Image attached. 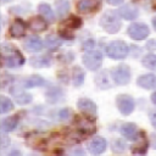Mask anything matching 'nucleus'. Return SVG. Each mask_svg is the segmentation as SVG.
Returning <instances> with one entry per match:
<instances>
[{"mask_svg": "<svg viewBox=\"0 0 156 156\" xmlns=\"http://www.w3.org/2000/svg\"><path fill=\"white\" fill-rule=\"evenodd\" d=\"M1 52H2V65L9 68L20 67L24 63L23 55L10 43H2Z\"/></svg>", "mask_w": 156, "mask_h": 156, "instance_id": "f257e3e1", "label": "nucleus"}, {"mask_svg": "<svg viewBox=\"0 0 156 156\" xmlns=\"http://www.w3.org/2000/svg\"><path fill=\"white\" fill-rule=\"evenodd\" d=\"M119 13H117L116 11H106L101 17H100V26L101 28L110 33V34H115L117 33L121 27H122V21L119 18Z\"/></svg>", "mask_w": 156, "mask_h": 156, "instance_id": "f03ea898", "label": "nucleus"}, {"mask_svg": "<svg viewBox=\"0 0 156 156\" xmlns=\"http://www.w3.org/2000/svg\"><path fill=\"white\" fill-rule=\"evenodd\" d=\"M128 45L123 40H113L106 46V54L112 60H123L128 55Z\"/></svg>", "mask_w": 156, "mask_h": 156, "instance_id": "7ed1b4c3", "label": "nucleus"}, {"mask_svg": "<svg viewBox=\"0 0 156 156\" xmlns=\"http://www.w3.org/2000/svg\"><path fill=\"white\" fill-rule=\"evenodd\" d=\"M83 63L90 71H98L102 63V55L99 50H88L83 55Z\"/></svg>", "mask_w": 156, "mask_h": 156, "instance_id": "20e7f679", "label": "nucleus"}, {"mask_svg": "<svg viewBox=\"0 0 156 156\" xmlns=\"http://www.w3.org/2000/svg\"><path fill=\"white\" fill-rule=\"evenodd\" d=\"M111 77L113 82L118 85H126L130 80V69L127 65H119L111 71Z\"/></svg>", "mask_w": 156, "mask_h": 156, "instance_id": "39448f33", "label": "nucleus"}, {"mask_svg": "<svg viewBox=\"0 0 156 156\" xmlns=\"http://www.w3.org/2000/svg\"><path fill=\"white\" fill-rule=\"evenodd\" d=\"M127 33L134 40H143V39H146V37L150 34V29L145 23L134 22L128 27Z\"/></svg>", "mask_w": 156, "mask_h": 156, "instance_id": "423d86ee", "label": "nucleus"}, {"mask_svg": "<svg viewBox=\"0 0 156 156\" xmlns=\"http://www.w3.org/2000/svg\"><path fill=\"white\" fill-rule=\"evenodd\" d=\"M116 105H117L119 112L122 115H124V116L130 115L133 112V110H134V106H135L134 99L132 96H129V95H126V94H121V95L117 96Z\"/></svg>", "mask_w": 156, "mask_h": 156, "instance_id": "0eeeda50", "label": "nucleus"}, {"mask_svg": "<svg viewBox=\"0 0 156 156\" xmlns=\"http://www.w3.org/2000/svg\"><path fill=\"white\" fill-rule=\"evenodd\" d=\"M76 126H77L78 132L85 135H90L96 130L95 123L91 119L85 118V117H78L76 119Z\"/></svg>", "mask_w": 156, "mask_h": 156, "instance_id": "6e6552de", "label": "nucleus"}, {"mask_svg": "<svg viewBox=\"0 0 156 156\" xmlns=\"http://www.w3.org/2000/svg\"><path fill=\"white\" fill-rule=\"evenodd\" d=\"M77 106L87 116H90V117H95L96 116L98 108H96V105H95V102L93 100L87 99V98H82V99H79L77 101Z\"/></svg>", "mask_w": 156, "mask_h": 156, "instance_id": "1a4fd4ad", "label": "nucleus"}, {"mask_svg": "<svg viewBox=\"0 0 156 156\" xmlns=\"http://www.w3.org/2000/svg\"><path fill=\"white\" fill-rule=\"evenodd\" d=\"M107 143L102 136H95L88 145V150L91 155H100L106 150Z\"/></svg>", "mask_w": 156, "mask_h": 156, "instance_id": "9d476101", "label": "nucleus"}, {"mask_svg": "<svg viewBox=\"0 0 156 156\" xmlns=\"http://www.w3.org/2000/svg\"><path fill=\"white\" fill-rule=\"evenodd\" d=\"M43 46H44V43L38 37H29L23 43V48L30 52H39L43 49Z\"/></svg>", "mask_w": 156, "mask_h": 156, "instance_id": "9b49d317", "label": "nucleus"}, {"mask_svg": "<svg viewBox=\"0 0 156 156\" xmlns=\"http://www.w3.org/2000/svg\"><path fill=\"white\" fill-rule=\"evenodd\" d=\"M11 94H12L13 99L16 100V102L20 104V105H27V104H29L32 101V95L26 93L21 88H17V87L12 88L11 89Z\"/></svg>", "mask_w": 156, "mask_h": 156, "instance_id": "f8f14e48", "label": "nucleus"}, {"mask_svg": "<svg viewBox=\"0 0 156 156\" xmlns=\"http://www.w3.org/2000/svg\"><path fill=\"white\" fill-rule=\"evenodd\" d=\"M121 134L128 140H135L139 138L140 132H138V128L134 123H124L121 127Z\"/></svg>", "mask_w": 156, "mask_h": 156, "instance_id": "ddd939ff", "label": "nucleus"}, {"mask_svg": "<svg viewBox=\"0 0 156 156\" xmlns=\"http://www.w3.org/2000/svg\"><path fill=\"white\" fill-rule=\"evenodd\" d=\"M118 13L122 18L124 20H128V21H132V20H135L138 16H139V11L135 6L128 4V5H123L122 7H119L118 10Z\"/></svg>", "mask_w": 156, "mask_h": 156, "instance_id": "4468645a", "label": "nucleus"}, {"mask_svg": "<svg viewBox=\"0 0 156 156\" xmlns=\"http://www.w3.org/2000/svg\"><path fill=\"white\" fill-rule=\"evenodd\" d=\"M136 84L143 89H154L156 88V76L152 73L143 74L138 78Z\"/></svg>", "mask_w": 156, "mask_h": 156, "instance_id": "2eb2a0df", "label": "nucleus"}, {"mask_svg": "<svg viewBox=\"0 0 156 156\" xmlns=\"http://www.w3.org/2000/svg\"><path fill=\"white\" fill-rule=\"evenodd\" d=\"M26 33V24L22 20L17 18L12 22V24L10 26V34L12 38H21L23 37Z\"/></svg>", "mask_w": 156, "mask_h": 156, "instance_id": "dca6fc26", "label": "nucleus"}, {"mask_svg": "<svg viewBox=\"0 0 156 156\" xmlns=\"http://www.w3.org/2000/svg\"><path fill=\"white\" fill-rule=\"evenodd\" d=\"M98 0H79L77 4V10L82 13H88L98 7Z\"/></svg>", "mask_w": 156, "mask_h": 156, "instance_id": "f3484780", "label": "nucleus"}, {"mask_svg": "<svg viewBox=\"0 0 156 156\" xmlns=\"http://www.w3.org/2000/svg\"><path fill=\"white\" fill-rule=\"evenodd\" d=\"M45 96H46V100L49 102L55 104V102H58V101H61L63 99V91L60 88L52 87V88H50V89L46 90Z\"/></svg>", "mask_w": 156, "mask_h": 156, "instance_id": "a211bd4d", "label": "nucleus"}, {"mask_svg": "<svg viewBox=\"0 0 156 156\" xmlns=\"http://www.w3.org/2000/svg\"><path fill=\"white\" fill-rule=\"evenodd\" d=\"M82 26V21L79 17H76V16H71L69 18L65 20L62 23H61V29L62 30H73V29H77Z\"/></svg>", "mask_w": 156, "mask_h": 156, "instance_id": "6ab92c4d", "label": "nucleus"}, {"mask_svg": "<svg viewBox=\"0 0 156 156\" xmlns=\"http://www.w3.org/2000/svg\"><path fill=\"white\" fill-rule=\"evenodd\" d=\"M28 26H29V29H32L33 32H43L46 29L48 23L41 17H33V18H30Z\"/></svg>", "mask_w": 156, "mask_h": 156, "instance_id": "aec40b11", "label": "nucleus"}, {"mask_svg": "<svg viewBox=\"0 0 156 156\" xmlns=\"http://www.w3.org/2000/svg\"><path fill=\"white\" fill-rule=\"evenodd\" d=\"M61 45H62V39L60 37H57V35L51 34V35H48L46 39H45V46L50 51L57 50Z\"/></svg>", "mask_w": 156, "mask_h": 156, "instance_id": "412c9836", "label": "nucleus"}, {"mask_svg": "<svg viewBox=\"0 0 156 156\" xmlns=\"http://www.w3.org/2000/svg\"><path fill=\"white\" fill-rule=\"evenodd\" d=\"M84 78H85V73H84V69L79 66H76L73 68V72H72V83L74 87H79L83 84L84 82Z\"/></svg>", "mask_w": 156, "mask_h": 156, "instance_id": "4be33fe9", "label": "nucleus"}, {"mask_svg": "<svg viewBox=\"0 0 156 156\" xmlns=\"http://www.w3.org/2000/svg\"><path fill=\"white\" fill-rule=\"evenodd\" d=\"M17 123H18V115L10 116V117L2 119V122H1V129L4 132H6V133L7 132H11V130H13L16 128Z\"/></svg>", "mask_w": 156, "mask_h": 156, "instance_id": "5701e85b", "label": "nucleus"}, {"mask_svg": "<svg viewBox=\"0 0 156 156\" xmlns=\"http://www.w3.org/2000/svg\"><path fill=\"white\" fill-rule=\"evenodd\" d=\"M29 63L35 67V68H41V67H46L50 65V57L48 56H33L29 60Z\"/></svg>", "mask_w": 156, "mask_h": 156, "instance_id": "b1692460", "label": "nucleus"}, {"mask_svg": "<svg viewBox=\"0 0 156 156\" xmlns=\"http://www.w3.org/2000/svg\"><path fill=\"white\" fill-rule=\"evenodd\" d=\"M38 11H39V13H40L45 20H48L49 22H54V21H55L54 11L51 10V7H50L48 4H40V5L38 6Z\"/></svg>", "mask_w": 156, "mask_h": 156, "instance_id": "393cba45", "label": "nucleus"}, {"mask_svg": "<svg viewBox=\"0 0 156 156\" xmlns=\"http://www.w3.org/2000/svg\"><path fill=\"white\" fill-rule=\"evenodd\" d=\"M45 84V79L38 74H33L27 80L24 82V88H35V87H41Z\"/></svg>", "mask_w": 156, "mask_h": 156, "instance_id": "a878e982", "label": "nucleus"}, {"mask_svg": "<svg viewBox=\"0 0 156 156\" xmlns=\"http://www.w3.org/2000/svg\"><path fill=\"white\" fill-rule=\"evenodd\" d=\"M139 138H140V140H139L138 145H134V146L132 147V150H133L134 154H145V152H146V149H147V140H146V136H145V134H144L143 132H140Z\"/></svg>", "mask_w": 156, "mask_h": 156, "instance_id": "bb28decb", "label": "nucleus"}, {"mask_svg": "<svg viewBox=\"0 0 156 156\" xmlns=\"http://www.w3.org/2000/svg\"><path fill=\"white\" fill-rule=\"evenodd\" d=\"M95 83L100 89H110L111 88V84H110V80L107 78L106 72H100L95 77Z\"/></svg>", "mask_w": 156, "mask_h": 156, "instance_id": "cd10ccee", "label": "nucleus"}, {"mask_svg": "<svg viewBox=\"0 0 156 156\" xmlns=\"http://www.w3.org/2000/svg\"><path fill=\"white\" fill-rule=\"evenodd\" d=\"M141 63L144 67L151 71H156V55L155 54H147L143 57Z\"/></svg>", "mask_w": 156, "mask_h": 156, "instance_id": "c85d7f7f", "label": "nucleus"}, {"mask_svg": "<svg viewBox=\"0 0 156 156\" xmlns=\"http://www.w3.org/2000/svg\"><path fill=\"white\" fill-rule=\"evenodd\" d=\"M55 6L57 9V15L60 17H63L69 10V4H68L67 0H57L55 2Z\"/></svg>", "mask_w": 156, "mask_h": 156, "instance_id": "c756f323", "label": "nucleus"}, {"mask_svg": "<svg viewBox=\"0 0 156 156\" xmlns=\"http://www.w3.org/2000/svg\"><path fill=\"white\" fill-rule=\"evenodd\" d=\"M12 108H13L12 101H11L9 98L1 95V96H0V112H1V113H6V112L11 111Z\"/></svg>", "mask_w": 156, "mask_h": 156, "instance_id": "7c9ffc66", "label": "nucleus"}, {"mask_svg": "<svg viewBox=\"0 0 156 156\" xmlns=\"http://www.w3.org/2000/svg\"><path fill=\"white\" fill-rule=\"evenodd\" d=\"M12 80H13V79H12V77H11L10 74L4 73V74L1 76V88L5 89L7 85H10V83H11Z\"/></svg>", "mask_w": 156, "mask_h": 156, "instance_id": "2f4dec72", "label": "nucleus"}, {"mask_svg": "<svg viewBox=\"0 0 156 156\" xmlns=\"http://www.w3.org/2000/svg\"><path fill=\"white\" fill-rule=\"evenodd\" d=\"M112 149L115 152H122L123 149H124V144L122 143V140H115L113 145H112Z\"/></svg>", "mask_w": 156, "mask_h": 156, "instance_id": "473e14b6", "label": "nucleus"}, {"mask_svg": "<svg viewBox=\"0 0 156 156\" xmlns=\"http://www.w3.org/2000/svg\"><path fill=\"white\" fill-rule=\"evenodd\" d=\"M71 110L69 108H62L60 112H58V116H60V118L61 119H67L69 116H71Z\"/></svg>", "mask_w": 156, "mask_h": 156, "instance_id": "72a5a7b5", "label": "nucleus"}, {"mask_svg": "<svg viewBox=\"0 0 156 156\" xmlns=\"http://www.w3.org/2000/svg\"><path fill=\"white\" fill-rule=\"evenodd\" d=\"M73 57H74V56H73L72 52H66V54H63L60 58H61V61H63V62H66V63H67V62L69 63V62L73 61Z\"/></svg>", "mask_w": 156, "mask_h": 156, "instance_id": "f704fd0d", "label": "nucleus"}, {"mask_svg": "<svg viewBox=\"0 0 156 156\" xmlns=\"http://www.w3.org/2000/svg\"><path fill=\"white\" fill-rule=\"evenodd\" d=\"M150 121H151V124L156 128V110L151 111V113H150Z\"/></svg>", "mask_w": 156, "mask_h": 156, "instance_id": "c9c22d12", "label": "nucleus"}, {"mask_svg": "<svg viewBox=\"0 0 156 156\" xmlns=\"http://www.w3.org/2000/svg\"><path fill=\"white\" fill-rule=\"evenodd\" d=\"M93 45H94V41H93V40H89V41H85V43L83 44V49H84V50H90Z\"/></svg>", "mask_w": 156, "mask_h": 156, "instance_id": "e433bc0d", "label": "nucleus"}, {"mask_svg": "<svg viewBox=\"0 0 156 156\" xmlns=\"http://www.w3.org/2000/svg\"><path fill=\"white\" fill-rule=\"evenodd\" d=\"M110 5H113V6H117V5H119V4H122L123 2V0H106Z\"/></svg>", "mask_w": 156, "mask_h": 156, "instance_id": "4c0bfd02", "label": "nucleus"}, {"mask_svg": "<svg viewBox=\"0 0 156 156\" xmlns=\"http://www.w3.org/2000/svg\"><path fill=\"white\" fill-rule=\"evenodd\" d=\"M82 151H83V150H82L80 147H78V149H76V150H74V154H76L77 156H85V155H84Z\"/></svg>", "mask_w": 156, "mask_h": 156, "instance_id": "58836bf2", "label": "nucleus"}, {"mask_svg": "<svg viewBox=\"0 0 156 156\" xmlns=\"http://www.w3.org/2000/svg\"><path fill=\"white\" fill-rule=\"evenodd\" d=\"M9 156H21V152L20 151H12Z\"/></svg>", "mask_w": 156, "mask_h": 156, "instance_id": "ea45409f", "label": "nucleus"}, {"mask_svg": "<svg viewBox=\"0 0 156 156\" xmlns=\"http://www.w3.org/2000/svg\"><path fill=\"white\" fill-rule=\"evenodd\" d=\"M151 101H152V102L156 105V91H155V93L151 95Z\"/></svg>", "mask_w": 156, "mask_h": 156, "instance_id": "a19ab883", "label": "nucleus"}, {"mask_svg": "<svg viewBox=\"0 0 156 156\" xmlns=\"http://www.w3.org/2000/svg\"><path fill=\"white\" fill-rule=\"evenodd\" d=\"M152 26H154V28L156 29V17H155V18H152Z\"/></svg>", "mask_w": 156, "mask_h": 156, "instance_id": "79ce46f5", "label": "nucleus"}, {"mask_svg": "<svg viewBox=\"0 0 156 156\" xmlns=\"http://www.w3.org/2000/svg\"><path fill=\"white\" fill-rule=\"evenodd\" d=\"M10 1H12V0H1V2H2V4H6V2H10Z\"/></svg>", "mask_w": 156, "mask_h": 156, "instance_id": "37998d69", "label": "nucleus"}]
</instances>
